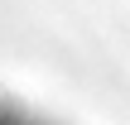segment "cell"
Here are the masks:
<instances>
[{
  "instance_id": "1",
  "label": "cell",
  "mask_w": 130,
  "mask_h": 125,
  "mask_svg": "<svg viewBox=\"0 0 130 125\" xmlns=\"http://www.w3.org/2000/svg\"><path fill=\"white\" fill-rule=\"evenodd\" d=\"M0 125H34V120L19 116V111H10V106H0Z\"/></svg>"
}]
</instances>
